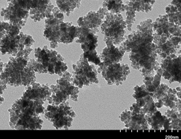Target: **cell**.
<instances>
[{
    "mask_svg": "<svg viewBox=\"0 0 181 139\" xmlns=\"http://www.w3.org/2000/svg\"><path fill=\"white\" fill-rule=\"evenodd\" d=\"M72 74L67 70L57 80L56 85H51V95L47 101L50 105H59L71 98L74 102L78 101L79 88L71 82Z\"/></svg>",
    "mask_w": 181,
    "mask_h": 139,
    "instance_id": "7",
    "label": "cell"
},
{
    "mask_svg": "<svg viewBox=\"0 0 181 139\" xmlns=\"http://www.w3.org/2000/svg\"><path fill=\"white\" fill-rule=\"evenodd\" d=\"M108 11L104 8H100L97 12L89 11L84 17H80L78 20V26L85 28L96 34L100 32V27L103 22L106 14Z\"/></svg>",
    "mask_w": 181,
    "mask_h": 139,
    "instance_id": "15",
    "label": "cell"
},
{
    "mask_svg": "<svg viewBox=\"0 0 181 139\" xmlns=\"http://www.w3.org/2000/svg\"><path fill=\"white\" fill-rule=\"evenodd\" d=\"M171 5L180 8L181 0H173V1L171 2Z\"/></svg>",
    "mask_w": 181,
    "mask_h": 139,
    "instance_id": "36",
    "label": "cell"
},
{
    "mask_svg": "<svg viewBox=\"0 0 181 139\" xmlns=\"http://www.w3.org/2000/svg\"><path fill=\"white\" fill-rule=\"evenodd\" d=\"M35 59H30L28 65L35 72L40 74H56L62 76L68 66L64 58L56 50H49L47 45L35 49Z\"/></svg>",
    "mask_w": 181,
    "mask_h": 139,
    "instance_id": "5",
    "label": "cell"
},
{
    "mask_svg": "<svg viewBox=\"0 0 181 139\" xmlns=\"http://www.w3.org/2000/svg\"><path fill=\"white\" fill-rule=\"evenodd\" d=\"M59 9L67 17H69L71 12L79 8L81 0H56Z\"/></svg>",
    "mask_w": 181,
    "mask_h": 139,
    "instance_id": "24",
    "label": "cell"
},
{
    "mask_svg": "<svg viewBox=\"0 0 181 139\" xmlns=\"http://www.w3.org/2000/svg\"><path fill=\"white\" fill-rule=\"evenodd\" d=\"M125 10H126V18L125 23L126 24V28L128 31L132 32V26L136 20V11L133 9V8L128 4V2L125 5Z\"/></svg>",
    "mask_w": 181,
    "mask_h": 139,
    "instance_id": "30",
    "label": "cell"
},
{
    "mask_svg": "<svg viewBox=\"0 0 181 139\" xmlns=\"http://www.w3.org/2000/svg\"><path fill=\"white\" fill-rule=\"evenodd\" d=\"M153 31L158 35H164L168 38L181 36V26H178L169 21L167 14L159 15L156 20L152 22Z\"/></svg>",
    "mask_w": 181,
    "mask_h": 139,
    "instance_id": "16",
    "label": "cell"
},
{
    "mask_svg": "<svg viewBox=\"0 0 181 139\" xmlns=\"http://www.w3.org/2000/svg\"><path fill=\"white\" fill-rule=\"evenodd\" d=\"M153 43L155 45L156 53L164 59L172 54H176L180 48L181 36H174L168 38L164 35L153 33Z\"/></svg>",
    "mask_w": 181,
    "mask_h": 139,
    "instance_id": "13",
    "label": "cell"
},
{
    "mask_svg": "<svg viewBox=\"0 0 181 139\" xmlns=\"http://www.w3.org/2000/svg\"><path fill=\"white\" fill-rule=\"evenodd\" d=\"M134 91L135 94L133 97L135 98L136 104L140 109L141 114H152L157 110L155 101L151 97L150 93L146 90L145 85H137L134 88Z\"/></svg>",
    "mask_w": 181,
    "mask_h": 139,
    "instance_id": "14",
    "label": "cell"
},
{
    "mask_svg": "<svg viewBox=\"0 0 181 139\" xmlns=\"http://www.w3.org/2000/svg\"><path fill=\"white\" fill-rule=\"evenodd\" d=\"M125 53V50L121 45H119V48L116 46H106L100 56L101 59L100 64L108 65L118 63L122 60Z\"/></svg>",
    "mask_w": 181,
    "mask_h": 139,
    "instance_id": "21",
    "label": "cell"
},
{
    "mask_svg": "<svg viewBox=\"0 0 181 139\" xmlns=\"http://www.w3.org/2000/svg\"><path fill=\"white\" fill-rule=\"evenodd\" d=\"M165 115L169 120L172 126V130H180L181 129V112L177 108L167 110Z\"/></svg>",
    "mask_w": 181,
    "mask_h": 139,
    "instance_id": "27",
    "label": "cell"
},
{
    "mask_svg": "<svg viewBox=\"0 0 181 139\" xmlns=\"http://www.w3.org/2000/svg\"><path fill=\"white\" fill-rule=\"evenodd\" d=\"M50 95L47 83L35 82L27 86L23 95L8 109L10 127L16 130L42 129L43 121L40 115L44 113L45 108L43 105Z\"/></svg>",
    "mask_w": 181,
    "mask_h": 139,
    "instance_id": "1",
    "label": "cell"
},
{
    "mask_svg": "<svg viewBox=\"0 0 181 139\" xmlns=\"http://www.w3.org/2000/svg\"><path fill=\"white\" fill-rule=\"evenodd\" d=\"M6 2L8 5L2 8L0 15L3 17L5 21L21 29L27 22L29 11L22 9L16 0H6Z\"/></svg>",
    "mask_w": 181,
    "mask_h": 139,
    "instance_id": "11",
    "label": "cell"
},
{
    "mask_svg": "<svg viewBox=\"0 0 181 139\" xmlns=\"http://www.w3.org/2000/svg\"><path fill=\"white\" fill-rule=\"evenodd\" d=\"M83 56L86 58L89 63H92L95 65H98L101 63L100 55H98L96 50L84 52L82 53Z\"/></svg>",
    "mask_w": 181,
    "mask_h": 139,
    "instance_id": "32",
    "label": "cell"
},
{
    "mask_svg": "<svg viewBox=\"0 0 181 139\" xmlns=\"http://www.w3.org/2000/svg\"><path fill=\"white\" fill-rule=\"evenodd\" d=\"M3 65L4 63L2 62V59L0 58V74H1L3 70Z\"/></svg>",
    "mask_w": 181,
    "mask_h": 139,
    "instance_id": "37",
    "label": "cell"
},
{
    "mask_svg": "<svg viewBox=\"0 0 181 139\" xmlns=\"http://www.w3.org/2000/svg\"><path fill=\"white\" fill-rule=\"evenodd\" d=\"M145 117L148 124L151 125L152 129L154 130H160L163 129L164 115H162L161 112L157 110L152 114L145 115Z\"/></svg>",
    "mask_w": 181,
    "mask_h": 139,
    "instance_id": "25",
    "label": "cell"
},
{
    "mask_svg": "<svg viewBox=\"0 0 181 139\" xmlns=\"http://www.w3.org/2000/svg\"><path fill=\"white\" fill-rule=\"evenodd\" d=\"M100 28L106 46L119 45L125 40L126 24L121 13L108 12Z\"/></svg>",
    "mask_w": 181,
    "mask_h": 139,
    "instance_id": "6",
    "label": "cell"
},
{
    "mask_svg": "<svg viewBox=\"0 0 181 139\" xmlns=\"http://www.w3.org/2000/svg\"><path fill=\"white\" fill-rule=\"evenodd\" d=\"M11 25L8 22L0 21V40L6 35L8 31L11 28Z\"/></svg>",
    "mask_w": 181,
    "mask_h": 139,
    "instance_id": "33",
    "label": "cell"
},
{
    "mask_svg": "<svg viewBox=\"0 0 181 139\" xmlns=\"http://www.w3.org/2000/svg\"><path fill=\"white\" fill-rule=\"evenodd\" d=\"M181 91H177V94H176V96L178 98H180L181 97Z\"/></svg>",
    "mask_w": 181,
    "mask_h": 139,
    "instance_id": "38",
    "label": "cell"
},
{
    "mask_svg": "<svg viewBox=\"0 0 181 139\" xmlns=\"http://www.w3.org/2000/svg\"><path fill=\"white\" fill-rule=\"evenodd\" d=\"M152 20L147 19L137 25V30L125 36L121 46L125 52L129 53L131 66L138 70L142 76L155 75L160 68L155 45L153 43Z\"/></svg>",
    "mask_w": 181,
    "mask_h": 139,
    "instance_id": "2",
    "label": "cell"
},
{
    "mask_svg": "<svg viewBox=\"0 0 181 139\" xmlns=\"http://www.w3.org/2000/svg\"><path fill=\"white\" fill-rule=\"evenodd\" d=\"M64 14L58 7L53 8L45 18L43 36L50 42V48L55 49L59 43L69 44L79 35L80 27L73 25L72 22H64Z\"/></svg>",
    "mask_w": 181,
    "mask_h": 139,
    "instance_id": "3",
    "label": "cell"
},
{
    "mask_svg": "<svg viewBox=\"0 0 181 139\" xmlns=\"http://www.w3.org/2000/svg\"><path fill=\"white\" fill-rule=\"evenodd\" d=\"M128 3L135 11L148 13L152 11L155 0H130Z\"/></svg>",
    "mask_w": 181,
    "mask_h": 139,
    "instance_id": "26",
    "label": "cell"
},
{
    "mask_svg": "<svg viewBox=\"0 0 181 139\" xmlns=\"http://www.w3.org/2000/svg\"><path fill=\"white\" fill-rule=\"evenodd\" d=\"M29 56L12 57L8 62L3 65L0 80L13 87H27L35 82V72L28 65Z\"/></svg>",
    "mask_w": 181,
    "mask_h": 139,
    "instance_id": "4",
    "label": "cell"
},
{
    "mask_svg": "<svg viewBox=\"0 0 181 139\" xmlns=\"http://www.w3.org/2000/svg\"><path fill=\"white\" fill-rule=\"evenodd\" d=\"M54 8L50 0H31L29 16L35 22L40 21L50 14Z\"/></svg>",
    "mask_w": 181,
    "mask_h": 139,
    "instance_id": "19",
    "label": "cell"
},
{
    "mask_svg": "<svg viewBox=\"0 0 181 139\" xmlns=\"http://www.w3.org/2000/svg\"><path fill=\"white\" fill-rule=\"evenodd\" d=\"M165 12L168 16L169 21L178 26H181V8L176 6L169 5L165 8Z\"/></svg>",
    "mask_w": 181,
    "mask_h": 139,
    "instance_id": "29",
    "label": "cell"
},
{
    "mask_svg": "<svg viewBox=\"0 0 181 139\" xmlns=\"http://www.w3.org/2000/svg\"><path fill=\"white\" fill-rule=\"evenodd\" d=\"M74 40L81 44V48L84 52L94 50L98 46L97 35L85 28L80 27L79 35Z\"/></svg>",
    "mask_w": 181,
    "mask_h": 139,
    "instance_id": "20",
    "label": "cell"
},
{
    "mask_svg": "<svg viewBox=\"0 0 181 139\" xmlns=\"http://www.w3.org/2000/svg\"><path fill=\"white\" fill-rule=\"evenodd\" d=\"M7 88V85L3 82L2 80H0V105L4 102V98L2 96L4 91Z\"/></svg>",
    "mask_w": 181,
    "mask_h": 139,
    "instance_id": "34",
    "label": "cell"
},
{
    "mask_svg": "<svg viewBox=\"0 0 181 139\" xmlns=\"http://www.w3.org/2000/svg\"><path fill=\"white\" fill-rule=\"evenodd\" d=\"M1 40V51L2 54L10 55L12 57H16L17 54L26 49L23 44L20 35L8 33Z\"/></svg>",
    "mask_w": 181,
    "mask_h": 139,
    "instance_id": "17",
    "label": "cell"
},
{
    "mask_svg": "<svg viewBox=\"0 0 181 139\" xmlns=\"http://www.w3.org/2000/svg\"><path fill=\"white\" fill-rule=\"evenodd\" d=\"M163 129L164 130H172V126L170 124V122L168 118L166 117L164 115V124H163Z\"/></svg>",
    "mask_w": 181,
    "mask_h": 139,
    "instance_id": "35",
    "label": "cell"
},
{
    "mask_svg": "<svg viewBox=\"0 0 181 139\" xmlns=\"http://www.w3.org/2000/svg\"><path fill=\"white\" fill-rule=\"evenodd\" d=\"M97 73H101L103 78L107 82L109 85H116L119 86L126 81L128 75L130 74V68L128 64H121L119 62L103 65L99 64Z\"/></svg>",
    "mask_w": 181,
    "mask_h": 139,
    "instance_id": "10",
    "label": "cell"
},
{
    "mask_svg": "<svg viewBox=\"0 0 181 139\" xmlns=\"http://www.w3.org/2000/svg\"><path fill=\"white\" fill-rule=\"evenodd\" d=\"M0 50H1V40H0Z\"/></svg>",
    "mask_w": 181,
    "mask_h": 139,
    "instance_id": "39",
    "label": "cell"
},
{
    "mask_svg": "<svg viewBox=\"0 0 181 139\" xmlns=\"http://www.w3.org/2000/svg\"><path fill=\"white\" fill-rule=\"evenodd\" d=\"M162 76V70L160 66V68L156 71V73L155 75L150 74L143 76V83H144L145 88L151 94H153L155 90L159 87Z\"/></svg>",
    "mask_w": 181,
    "mask_h": 139,
    "instance_id": "23",
    "label": "cell"
},
{
    "mask_svg": "<svg viewBox=\"0 0 181 139\" xmlns=\"http://www.w3.org/2000/svg\"><path fill=\"white\" fill-rule=\"evenodd\" d=\"M169 88V87L165 83H160L159 87L155 90L153 94H151V97L153 98L154 101L157 102V100L161 99L167 94V91Z\"/></svg>",
    "mask_w": 181,
    "mask_h": 139,
    "instance_id": "31",
    "label": "cell"
},
{
    "mask_svg": "<svg viewBox=\"0 0 181 139\" xmlns=\"http://www.w3.org/2000/svg\"><path fill=\"white\" fill-rule=\"evenodd\" d=\"M103 7L113 14H119L125 11L123 0H103Z\"/></svg>",
    "mask_w": 181,
    "mask_h": 139,
    "instance_id": "28",
    "label": "cell"
},
{
    "mask_svg": "<svg viewBox=\"0 0 181 139\" xmlns=\"http://www.w3.org/2000/svg\"><path fill=\"white\" fill-rule=\"evenodd\" d=\"M72 68L71 82L74 85L82 88L84 86H89L93 83H99L98 73L94 65L91 64L82 54L76 63L72 65Z\"/></svg>",
    "mask_w": 181,
    "mask_h": 139,
    "instance_id": "9",
    "label": "cell"
},
{
    "mask_svg": "<svg viewBox=\"0 0 181 139\" xmlns=\"http://www.w3.org/2000/svg\"><path fill=\"white\" fill-rule=\"evenodd\" d=\"M177 90L176 88H169L167 94L163 98L157 100L155 102V105L157 109H160L164 106L170 107L171 109L177 108V103L178 102L179 98L176 96Z\"/></svg>",
    "mask_w": 181,
    "mask_h": 139,
    "instance_id": "22",
    "label": "cell"
},
{
    "mask_svg": "<svg viewBox=\"0 0 181 139\" xmlns=\"http://www.w3.org/2000/svg\"><path fill=\"white\" fill-rule=\"evenodd\" d=\"M172 54L162 60L160 66L162 70V76L170 83L177 82L181 83V54Z\"/></svg>",
    "mask_w": 181,
    "mask_h": 139,
    "instance_id": "12",
    "label": "cell"
},
{
    "mask_svg": "<svg viewBox=\"0 0 181 139\" xmlns=\"http://www.w3.org/2000/svg\"><path fill=\"white\" fill-rule=\"evenodd\" d=\"M75 115L67 101L59 105L49 104L44 112V117L52 123L56 129H69Z\"/></svg>",
    "mask_w": 181,
    "mask_h": 139,
    "instance_id": "8",
    "label": "cell"
},
{
    "mask_svg": "<svg viewBox=\"0 0 181 139\" xmlns=\"http://www.w3.org/2000/svg\"><path fill=\"white\" fill-rule=\"evenodd\" d=\"M120 120L124 122L128 130H148L147 121L145 115L136 113L130 110H125L119 116Z\"/></svg>",
    "mask_w": 181,
    "mask_h": 139,
    "instance_id": "18",
    "label": "cell"
}]
</instances>
